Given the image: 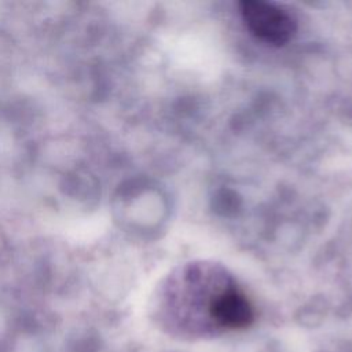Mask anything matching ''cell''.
<instances>
[{
    "label": "cell",
    "instance_id": "1",
    "mask_svg": "<svg viewBox=\"0 0 352 352\" xmlns=\"http://www.w3.org/2000/svg\"><path fill=\"white\" fill-rule=\"evenodd\" d=\"M239 8L248 29L267 44L282 47L293 38L297 30L294 16L272 3L243 0L239 3Z\"/></svg>",
    "mask_w": 352,
    "mask_h": 352
},
{
    "label": "cell",
    "instance_id": "2",
    "mask_svg": "<svg viewBox=\"0 0 352 352\" xmlns=\"http://www.w3.org/2000/svg\"><path fill=\"white\" fill-rule=\"evenodd\" d=\"M210 314L220 324L231 329L246 327L253 320V308L238 290H228L213 298Z\"/></svg>",
    "mask_w": 352,
    "mask_h": 352
}]
</instances>
